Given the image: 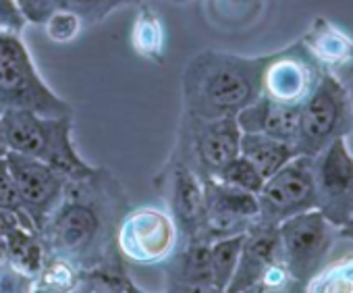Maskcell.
<instances>
[{"label":"cell","instance_id":"6da1fadb","mask_svg":"<svg viewBox=\"0 0 353 293\" xmlns=\"http://www.w3.org/2000/svg\"><path fill=\"white\" fill-rule=\"evenodd\" d=\"M129 208V196L110 169L96 167L71 179L38 231L46 256L69 260L83 272H129L117 250V229Z\"/></svg>","mask_w":353,"mask_h":293},{"label":"cell","instance_id":"7a4b0ae2","mask_svg":"<svg viewBox=\"0 0 353 293\" xmlns=\"http://www.w3.org/2000/svg\"><path fill=\"white\" fill-rule=\"evenodd\" d=\"M262 57L202 50L181 75L183 112L200 119L237 117L262 96Z\"/></svg>","mask_w":353,"mask_h":293},{"label":"cell","instance_id":"3957f363","mask_svg":"<svg viewBox=\"0 0 353 293\" xmlns=\"http://www.w3.org/2000/svg\"><path fill=\"white\" fill-rule=\"evenodd\" d=\"M7 150L34 156L69 181L85 177L96 167L90 165L77 150L73 139V114L46 117L32 110L0 112Z\"/></svg>","mask_w":353,"mask_h":293},{"label":"cell","instance_id":"277c9868","mask_svg":"<svg viewBox=\"0 0 353 293\" xmlns=\"http://www.w3.org/2000/svg\"><path fill=\"white\" fill-rule=\"evenodd\" d=\"M5 110H32L46 117L73 114V106L40 75L21 34L13 32H0V112Z\"/></svg>","mask_w":353,"mask_h":293},{"label":"cell","instance_id":"5b68a950","mask_svg":"<svg viewBox=\"0 0 353 293\" xmlns=\"http://www.w3.org/2000/svg\"><path fill=\"white\" fill-rule=\"evenodd\" d=\"M353 131V98L339 75L324 71L314 92L299 106V125L293 148L301 156L322 150Z\"/></svg>","mask_w":353,"mask_h":293},{"label":"cell","instance_id":"8992f818","mask_svg":"<svg viewBox=\"0 0 353 293\" xmlns=\"http://www.w3.org/2000/svg\"><path fill=\"white\" fill-rule=\"evenodd\" d=\"M239 141L241 129L237 117L200 119L181 112L172 152L190 163L202 179H214L239 154Z\"/></svg>","mask_w":353,"mask_h":293},{"label":"cell","instance_id":"52a82bcc","mask_svg":"<svg viewBox=\"0 0 353 293\" xmlns=\"http://www.w3.org/2000/svg\"><path fill=\"white\" fill-rule=\"evenodd\" d=\"M181 243L179 227L158 206L129 208L117 229V250L127 264H164Z\"/></svg>","mask_w":353,"mask_h":293},{"label":"cell","instance_id":"ba28073f","mask_svg":"<svg viewBox=\"0 0 353 293\" xmlns=\"http://www.w3.org/2000/svg\"><path fill=\"white\" fill-rule=\"evenodd\" d=\"M279 235L283 262L289 274L305 285L339 243L341 229L320 210H310L283 221L279 225Z\"/></svg>","mask_w":353,"mask_h":293},{"label":"cell","instance_id":"9c48e42d","mask_svg":"<svg viewBox=\"0 0 353 293\" xmlns=\"http://www.w3.org/2000/svg\"><path fill=\"white\" fill-rule=\"evenodd\" d=\"M260 221L281 225L283 221L316 210V179L314 159L297 154L274 175H270L258 192Z\"/></svg>","mask_w":353,"mask_h":293},{"label":"cell","instance_id":"30bf717a","mask_svg":"<svg viewBox=\"0 0 353 293\" xmlns=\"http://www.w3.org/2000/svg\"><path fill=\"white\" fill-rule=\"evenodd\" d=\"M322 75L324 69L307 52L301 40H297L279 52L266 54L262 69V96L279 104L301 106Z\"/></svg>","mask_w":353,"mask_h":293},{"label":"cell","instance_id":"8fae6325","mask_svg":"<svg viewBox=\"0 0 353 293\" xmlns=\"http://www.w3.org/2000/svg\"><path fill=\"white\" fill-rule=\"evenodd\" d=\"M154 185L164 200V210L179 227L181 241L196 239L204 212V179L198 171L170 152L166 165L154 177Z\"/></svg>","mask_w":353,"mask_h":293},{"label":"cell","instance_id":"7c38bea8","mask_svg":"<svg viewBox=\"0 0 353 293\" xmlns=\"http://www.w3.org/2000/svg\"><path fill=\"white\" fill-rule=\"evenodd\" d=\"M316 198L320 210L339 229L353 219V154L347 137L332 141L314 156Z\"/></svg>","mask_w":353,"mask_h":293},{"label":"cell","instance_id":"4fadbf2b","mask_svg":"<svg viewBox=\"0 0 353 293\" xmlns=\"http://www.w3.org/2000/svg\"><path fill=\"white\" fill-rule=\"evenodd\" d=\"M260 216L258 198L219 179H204V212L196 239L216 241L243 235Z\"/></svg>","mask_w":353,"mask_h":293},{"label":"cell","instance_id":"5bb4252c","mask_svg":"<svg viewBox=\"0 0 353 293\" xmlns=\"http://www.w3.org/2000/svg\"><path fill=\"white\" fill-rule=\"evenodd\" d=\"M5 159L17 183L26 212L32 225L36 227V231H40V227L46 223L50 212L61 202L69 179L59 171H54L50 165L34 156H26L9 150Z\"/></svg>","mask_w":353,"mask_h":293},{"label":"cell","instance_id":"9a60e30c","mask_svg":"<svg viewBox=\"0 0 353 293\" xmlns=\"http://www.w3.org/2000/svg\"><path fill=\"white\" fill-rule=\"evenodd\" d=\"M279 262H283L279 225H270L258 219L243 233L239 262L227 287V293H243L252 289Z\"/></svg>","mask_w":353,"mask_h":293},{"label":"cell","instance_id":"2e32d148","mask_svg":"<svg viewBox=\"0 0 353 293\" xmlns=\"http://www.w3.org/2000/svg\"><path fill=\"white\" fill-rule=\"evenodd\" d=\"M299 40L328 73L336 75L353 63V38L328 19L316 17Z\"/></svg>","mask_w":353,"mask_h":293},{"label":"cell","instance_id":"e0dca14e","mask_svg":"<svg viewBox=\"0 0 353 293\" xmlns=\"http://www.w3.org/2000/svg\"><path fill=\"white\" fill-rule=\"evenodd\" d=\"M237 123L243 133H264L293 143L299 125V106L279 104L260 96L237 114Z\"/></svg>","mask_w":353,"mask_h":293},{"label":"cell","instance_id":"ac0fdd59","mask_svg":"<svg viewBox=\"0 0 353 293\" xmlns=\"http://www.w3.org/2000/svg\"><path fill=\"white\" fill-rule=\"evenodd\" d=\"M164 264H166V285H212L208 241L202 239L181 241L176 252Z\"/></svg>","mask_w":353,"mask_h":293},{"label":"cell","instance_id":"d6986e66","mask_svg":"<svg viewBox=\"0 0 353 293\" xmlns=\"http://www.w3.org/2000/svg\"><path fill=\"white\" fill-rule=\"evenodd\" d=\"M239 154L248 159L264 179L274 175L281 167H285L291 159L297 156L293 143L285 139H276L264 133H243L239 141Z\"/></svg>","mask_w":353,"mask_h":293},{"label":"cell","instance_id":"ffe728a7","mask_svg":"<svg viewBox=\"0 0 353 293\" xmlns=\"http://www.w3.org/2000/svg\"><path fill=\"white\" fill-rule=\"evenodd\" d=\"M345 239V237H343ZM349 247H332L324 264L303 285V293H353V241Z\"/></svg>","mask_w":353,"mask_h":293},{"label":"cell","instance_id":"44dd1931","mask_svg":"<svg viewBox=\"0 0 353 293\" xmlns=\"http://www.w3.org/2000/svg\"><path fill=\"white\" fill-rule=\"evenodd\" d=\"M131 46L133 50L152 61V63H162L164 61V48H166V36H164V26L158 17V13L143 3H139L133 28H131Z\"/></svg>","mask_w":353,"mask_h":293},{"label":"cell","instance_id":"7402d4cb","mask_svg":"<svg viewBox=\"0 0 353 293\" xmlns=\"http://www.w3.org/2000/svg\"><path fill=\"white\" fill-rule=\"evenodd\" d=\"M5 243H7V260L19 270H23L26 274L36 279L46 260V250L40 239V233L17 225L5 237Z\"/></svg>","mask_w":353,"mask_h":293},{"label":"cell","instance_id":"603a6c76","mask_svg":"<svg viewBox=\"0 0 353 293\" xmlns=\"http://www.w3.org/2000/svg\"><path fill=\"white\" fill-rule=\"evenodd\" d=\"M83 270L77 268L73 262L46 256L38 276H36V291L38 293H69L83 281Z\"/></svg>","mask_w":353,"mask_h":293},{"label":"cell","instance_id":"cb8c5ba5","mask_svg":"<svg viewBox=\"0 0 353 293\" xmlns=\"http://www.w3.org/2000/svg\"><path fill=\"white\" fill-rule=\"evenodd\" d=\"M241 243H243V235L225 237L210 243V272H212V285L216 289L227 291L239 262Z\"/></svg>","mask_w":353,"mask_h":293},{"label":"cell","instance_id":"d4e9b609","mask_svg":"<svg viewBox=\"0 0 353 293\" xmlns=\"http://www.w3.org/2000/svg\"><path fill=\"white\" fill-rule=\"evenodd\" d=\"M121 7H127L125 0H52L54 11L61 9L77 15L83 28H92L104 21L110 13H114Z\"/></svg>","mask_w":353,"mask_h":293},{"label":"cell","instance_id":"484cf974","mask_svg":"<svg viewBox=\"0 0 353 293\" xmlns=\"http://www.w3.org/2000/svg\"><path fill=\"white\" fill-rule=\"evenodd\" d=\"M69 293H148V291L137 287L129 272H85L79 287H75Z\"/></svg>","mask_w":353,"mask_h":293},{"label":"cell","instance_id":"4316f807","mask_svg":"<svg viewBox=\"0 0 353 293\" xmlns=\"http://www.w3.org/2000/svg\"><path fill=\"white\" fill-rule=\"evenodd\" d=\"M214 179H219V181H223V183H227L231 188H237L241 192H250L254 196H258V192L262 190V185L266 181L260 175V171L248 159H243L241 154H237L231 163H227L219 171V175Z\"/></svg>","mask_w":353,"mask_h":293},{"label":"cell","instance_id":"83f0119b","mask_svg":"<svg viewBox=\"0 0 353 293\" xmlns=\"http://www.w3.org/2000/svg\"><path fill=\"white\" fill-rule=\"evenodd\" d=\"M0 210H5L9 214H13L15 219H19V223L28 229H34L36 227L32 225L28 212H26V206L21 202V196H19V190H17V183L13 179V173L7 165V159L3 156L0 159Z\"/></svg>","mask_w":353,"mask_h":293},{"label":"cell","instance_id":"f1b7e54d","mask_svg":"<svg viewBox=\"0 0 353 293\" xmlns=\"http://www.w3.org/2000/svg\"><path fill=\"white\" fill-rule=\"evenodd\" d=\"M243 293H303V283L295 281L289 274L285 262H279L264 274V279L258 285Z\"/></svg>","mask_w":353,"mask_h":293},{"label":"cell","instance_id":"f546056e","mask_svg":"<svg viewBox=\"0 0 353 293\" xmlns=\"http://www.w3.org/2000/svg\"><path fill=\"white\" fill-rule=\"evenodd\" d=\"M44 28L48 32V38L52 42H59V44H67V42H73L81 30H83V23L77 15L69 13V11H52V15L44 21Z\"/></svg>","mask_w":353,"mask_h":293},{"label":"cell","instance_id":"4dcf8cb0","mask_svg":"<svg viewBox=\"0 0 353 293\" xmlns=\"http://www.w3.org/2000/svg\"><path fill=\"white\" fill-rule=\"evenodd\" d=\"M0 293H36V279L5 260L0 262Z\"/></svg>","mask_w":353,"mask_h":293},{"label":"cell","instance_id":"1f68e13d","mask_svg":"<svg viewBox=\"0 0 353 293\" xmlns=\"http://www.w3.org/2000/svg\"><path fill=\"white\" fill-rule=\"evenodd\" d=\"M28 21L21 15L15 0H0V32H13L21 34Z\"/></svg>","mask_w":353,"mask_h":293},{"label":"cell","instance_id":"d6a6232c","mask_svg":"<svg viewBox=\"0 0 353 293\" xmlns=\"http://www.w3.org/2000/svg\"><path fill=\"white\" fill-rule=\"evenodd\" d=\"M21 15L28 23L44 26V21L52 15V0H15Z\"/></svg>","mask_w":353,"mask_h":293},{"label":"cell","instance_id":"836d02e7","mask_svg":"<svg viewBox=\"0 0 353 293\" xmlns=\"http://www.w3.org/2000/svg\"><path fill=\"white\" fill-rule=\"evenodd\" d=\"M164 293H227L212 285H166Z\"/></svg>","mask_w":353,"mask_h":293},{"label":"cell","instance_id":"e575fe53","mask_svg":"<svg viewBox=\"0 0 353 293\" xmlns=\"http://www.w3.org/2000/svg\"><path fill=\"white\" fill-rule=\"evenodd\" d=\"M17 225H21L19 219H15L13 214H9V212H5V210H0V237H7ZM21 227H23V225H21Z\"/></svg>","mask_w":353,"mask_h":293},{"label":"cell","instance_id":"d590c367","mask_svg":"<svg viewBox=\"0 0 353 293\" xmlns=\"http://www.w3.org/2000/svg\"><path fill=\"white\" fill-rule=\"evenodd\" d=\"M341 237H345V239H351V241H353V219H351L347 225H343V227H341Z\"/></svg>","mask_w":353,"mask_h":293},{"label":"cell","instance_id":"8d00e7d4","mask_svg":"<svg viewBox=\"0 0 353 293\" xmlns=\"http://www.w3.org/2000/svg\"><path fill=\"white\" fill-rule=\"evenodd\" d=\"M7 141H5V133H3V123H0V159L7 156Z\"/></svg>","mask_w":353,"mask_h":293},{"label":"cell","instance_id":"74e56055","mask_svg":"<svg viewBox=\"0 0 353 293\" xmlns=\"http://www.w3.org/2000/svg\"><path fill=\"white\" fill-rule=\"evenodd\" d=\"M7 260V243H5V237H0V262Z\"/></svg>","mask_w":353,"mask_h":293},{"label":"cell","instance_id":"f35d334b","mask_svg":"<svg viewBox=\"0 0 353 293\" xmlns=\"http://www.w3.org/2000/svg\"><path fill=\"white\" fill-rule=\"evenodd\" d=\"M127 5H139V3H143V0H125Z\"/></svg>","mask_w":353,"mask_h":293},{"label":"cell","instance_id":"ab89813d","mask_svg":"<svg viewBox=\"0 0 353 293\" xmlns=\"http://www.w3.org/2000/svg\"><path fill=\"white\" fill-rule=\"evenodd\" d=\"M170 3H174V5H185V3H190V0H170Z\"/></svg>","mask_w":353,"mask_h":293}]
</instances>
